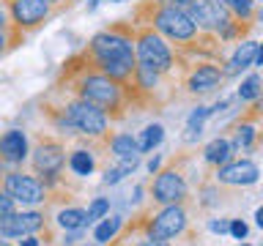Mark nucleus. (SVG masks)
Returning <instances> with one entry per match:
<instances>
[{"mask_svg": "<svg viewBox=\"0 0 263 246\" xmlns=\"http://www.w3.org/2000/svg\"><path fill=\"white\" fill-rule=\"evenodd\" d=\"M58 82H66V93L93 104L96 110H102L110 120H121L123 115H126V110L132 107L129 90L123 85H118V82L107 79L104 74L93 71L80 55H74L71 60L63 66Z\"/></svg>", "mask_w": 263, "mask_h": 246, "instance_id": "nucleus-1", "label": "nucleus"}, {"mask_svg": "<svg viewBox=\"0 0 263 246\" xmlns=\"http://www.w3.org/2000/svg\"><path fill=\"white\" fill-rule=\"evenodd\" d=\"M132 25H148L159 33L162 38H167L170 44H184V41L195 38L197 25L189 19L184 11H176L170 6H159L156 0H143L135 6V22Z\"/></svg>", "mask_w": 263, "mask_h": 246, "instance_id": "nucleus-2", "label": "nucleus"}, {"mask_svg": "<svg viewBox=\"0 0 263 246\" xmlns=\"http://www.w3.org/2000/svg\"><path fill=\"white\" fill-rule=\"evenodd\" d=\"M88 60H129L137 63L135 57V25L132 22H112L104 30H99L90 44L82 49Z\"/></svg>", "mask_w": 263, "mask_h": 246, "instance_id": "nucleus-3", "label": "nucleus"}, {"mask_svg": "<svg viewBox=\"0 0 263 246\" xmlns=\"http://www.w3.org/2000/svg\"><path fill=\"white\" fill-rule=\"evenodd\" d=\"M135 57L140 66L154 69L156 74H164V77L176 66V49L170 47L167 38H162L148 25H135Z\"/></svg>", "mask_w": 263, "mask_h": 246, "instance_id": "nucleus-4", "label": "nucleus"}, {"mask_svg": "<svg viewBox=\"0 0 263 246\" xmlns=\"http://www.w3.org/2000/svg\"><path fill=\"white\" fill-rule=\"evenodd\" d=\"M61 104L66 107V112H69L71 126H74V131H77V134L93 137V139H104V137H107L110 118H107L102 110H96L93 104L82 101V98L71 96V93H66V98H63Z\"/></svg>", "mask_w": 263, "mask_h": 246, "instance_id": "nucleus-5", "label": "nucleus"}, {"mask_svg": "<svg viewBox=\"0 0 263 246\" xmlns=\"http://www.w3.org/2000/svg\"><path fill=\"white\" fill-rule=\"evenodd\" d=\"M189 219H186V208L181 202L176 205H162L159 213H154L151 219L143 224L145 238H154V241H173L186 230Z\"/></svg>", "mask_w": 263, "mask_h": 246, "instance_id": "nucleus-6", "label": "nucleus"}, {"mask_svg": "<svg viewBox=\"0 0 263 246\" xmlns=\"http://www.w3.org/2000/svg\"><path fill=\"white\" fill-rule=\"evenodd\" d=\"M178 66H184V88L192 96H205L225 82L222 69L214 60H189Z\"/></svg>", "mask_w": 263, "mask_h": 246, "instance_id": "nucleus-7", "label": "nucleus"}, {"mask_svg": "<svg viewBox=\"0 0 263 246\" xmlns=\"http://www.w3.org/2000/svg\"><path fill=\"white\" fill-rule=\"evenodd\" d=\"M3 192L20 205H41L47 200V186L36 175H25L20 170L6 172L3 178Z\"/></svg>", "mask_w": 263, "mask_h": 246, "instance_id": "nucleus-8", "label": "nucleus"}, {"mask_svg": "<svg viewBox=\"0 0 263 246\" xmlns=\"http://www.w3.org/2000/svg\"><path fill=\"white\" fill-rule=\"evenodd\" d=\"M8 6V14H11V22L20 33H30L41 28V25L47 22V16L55 11L52 6H49V0H11Z\"/></svg>", "mask_w": 263, "mask_h": 246, "instance_id": "nucleus-9", "label": "nucleus"}, {"mask_svg": "<svg viewBox=\"0 0 263 246\" xmlns=\"http://www.w3.org/2000/svg\"><path fill=\"white\" fill-rule=\"evenodd\" d=\"M30 164L39 175H61L66 164V148L55 137H39V142L30 151Z\"/></svg>", "mask_w": 263, "mask_h": 246, "instance_id": "nucleus-10", "label": "nucleus"}, {"mask_svg": "<svg viewBox=\"0 0 263 246\" xmlns=\"http://www.w3.org/2000/svg\"><path fill=\"white\" fill-rule=\"evenodd\" d=\"M151 197L159 205H176L186 200V180L181 175L178 167H167V170H156L154 186H151Z\"/></svg>", "mask_w": 263, "mask_h": 246, "instance_id": "nucleus-11", "label": "nucleus"}, {"mask_svg": "<svg viewBox=\"0 0 263 246\" xmlns=\"http://www.w3.org/2000/svg\"><path fill=\"white\" fill-rule=\"evenodd\" d=\"M252 66H263V49L255 38H241V44L233 49V55L219 69H222V77H236V74L252 69Z\"/></svg>", "mask_w": 263, "mask_h": 246, "instance_id": "nucleus-12", "label": "nucleus"}, {"mask_svg": "<svg viewBox=\"0 0 263 246\" xmlns=\"http://www.w3.org/2000/svg\"><path fill=\"white\" fill-rule=\"evenodd\" d=\"M47 224L44 213L39 211H14L0 221V238H22V235H33Z\"/></svg>", "mask_w": 263, "mask_h": 246, "instance_id": "nucleus-13", "label": "nucleus"}, {"mask_svg": "<svg viewBox=\"0 0 263 246\" xmlns=\"http://www.w3.org/2000/svg\"><path fill=\"white\" fill-rule=\"evenodd\" d=\"M260 170L252 159H238V161H225L217 167V180L225 186H252L258 183Z\"/></svg>", "mask_w": 263, "mask_h": 246, "instance_id": "nucleus-14", "label": "nucleus"}, {"mask_svg": "<svg viewBox=\"0 0 263 246\" xmlns=\"http://www.w3.org/2000/svg\"><path fill=\"white\" fill-rule=\"evenodd\" d=\"M258 118H260V104L252 101L250 112H244L233 126V151H255L258 148Z\"/></svg>", "mask_w": 263, "mask_h": 246, "instance_id": "nucleus-15", "label": "nucleus"}, {"mask_svg": "<svg viewBox=\"0 0 263 246\" xmlns=\"http://www.w3.org/2000/svg\"><path fill=\"white\" fill-rule=\"evenodd\" d=\"M30 148H28V137H25L22 129H8L3 137H0V161L6 164H22L28 159Z\"/></svg>", "mask_w": 263, "mask_h": 246, "instance_id": "nucleus-16", "label": "nucleus"}, {"mask_svg": "<svg viewBox=\"0 0 263 246\" xmlns=\"http://www.w3.org/2000/svg\"><path fill=\"white\" fill-rule=\"evenodd\" d=\"M233 153H236L233 142H230L228 137H217L203 148V159H205V164H211V167H222L225 161L233 159Z\"/></svg>", "mask_w": 263, "mask_h": 246, "instance_id": "nucleus-17", "label": "nucleus"}, {"mask_svg": "<svg viewBox=\"0 0 263 246\" xmlns=\"http://www.w3.org/2000/svg\"><path fill=\"white\" fill-rule=\"evenodd\" d=\"M107 148L112 151L115 159H140L137 139L132 134H112V137H107Z\"/></svg>", "mask_w": 263, "mask_h": 246, "instance_id": "nucleus-18", "label": "nucleus"}, {"mask_svg": "<svg viewBox=\"0 0 263 246\" xmlns=\"http://www.w3.org/2000/svg\"><path fill=\"white\" fill-rule=\"evenodd\" d=\"M58 227L66 230V233L85 230V227H88L85 211H82V208H61V211H58Z\"/></svg>", "mask_w": 263, "mask_h": 246, "instance_id": "nucleus-19", "label": "nucleus"}, {"mask_svg": "<svg viewBox=\"0 0 263 246\" xmlns=\"http://www.w3.org/2000/svg\"><path fill=\"white\" fill-rule=\"evenodd\" d=\"M209 107H195L192 112H189L186 118V131H184V142H195V139H200L203 134V123L209 120Z\"/></svg>", "mask_w": 263, "mask_h": 246, "instance_id": "nucleus-20", "label": "nucleus"}, {"mask_svg": "<svg viewBox=\"0 0 263 246\" xmlns=\"http://www.w3.org/2000/svg\"><path fill=\"white\" fill-rule=\"evenodd\" d=\"M162 139H164V126H162V123H151V126H145L143 131H140V137H137L140 153H148V151H154V148H159Z\"/></svg>", "mask_w": 263, "mask_h": 246, "instance_id": "nucleus-21", "label": "nucleus"}, {"mask_svg": "<svg viewBox=\"0 0 263 246\" xmlns=\"http://www.w3.org/2000/svg\"><path fill=\"white\" fill-rule=\"evenodd\" d=\"M69 167H71L74 175L88 178L90 172L96 170V159H93V153H88V151H82V148H77V151H71V156H69Z\"/></svg>", "mask_w": 263, "mask_h": 246, "instance_id": "nucleus-22", "label": "nucleus"}, {"mask_svg": "<svg viewBox=\"0 0 263 246\" xmlns=\"http://www.w3.org/2000/svg\"><path fill=\"white\" fill-rule=\"evenodd\" d=\"M123 227V219L121 216H104V221L93 230V238H96V243L102 246V243H110L115 235H118V230Z\"/></svg>", "mask_w": 263, "mask_h": 246, "instance_id": "nucleus-23", "label": "nucleus"}, {"mask_svg": "<svg viewBox=\"0 0 263 246\" xmlns=\"http://www.w3.org/2000/svg\"><path fill=\"white\" fill-rule=\"evenodd\" d=\"M236 98L238 101H258L260 98V77L258 74H250V77L241 82V88L236 90Z\"/></svg>", "mask_w": 263, "mask_h": 246, "instance_id": "nucleus-24", "label": "nucleus"}, {"mask_svg": "<svg viewBox=\"0 0 263 246\" xmlns=\"http://www.w3.org/2000/svg\"><path fill=\"white\" fill-rule=\"evenodd\" d=\"M22 38H25V33H20L14 25H8V30H0V55H6L8 49L22 44Z\"/></svg>", "mask_w": 263, "mask_h": 246, "instance_id": "nucleus-25", "label": "nucleus"}, {"mask_svg": "<svg viewBox=\"0 0 263 246\" xmlns=\"http://www.w3.org/2000/svg\"><path fill=\"white\" fill-rule=\"evenodd\" d=\"M107 213H110V200H107V197H96V200L88 205V211H85L88 224H93L96 219H104Z\"/></svg>", "mask_w": 263, "mask_h": 246, "instance_id": "nucleus-26", "label": "nucleus"}, {"mask_svg": "<svg viewBox=\"0 0 263 246\" xmlns=\"http://www.w3.org/2000/svg\"><path fill=\"white\" fill-rule=\"evenodd\" d=\"M228 233L233 235V238H247V233H250V227H247V221H241V219H230V224H228Z\"/></svg>", "mask_w": 263, "mask_h": 246, "instance_id": "nucleus-27", "label": "nucleus"}, {"mask_svg": "<svg viewBox=\"0 0 263 246\" xmlns=\"http://www.w3.org/2000/svg\"><path fill=\"white\" fill-rule=\"evenodd\" d=\"M16 211V202L11 200V197H8L6 192H3V189H0V221H3L6 216H8V213H14Z\"/></svg>", "mask_w": 263, "mask_h": 246, "instance_id": "nucleus-28", "label": "nucleus"}, {"mask_svg": "<svg viewBox=\"0 0 263 246\" xmlns=\"http://www.w3.org/2000/svg\"><path fill=\"white\" fill-rule=\"evenodd\" d=\"M126 178V172H123L118 164H115V167H107L104 170V183H118V180H123Z\"/></svg>", "mask_w": 263, "mask_h": 246, "instance_id": "nucleus-29", "label": "nucleus"}, {"mask_svg": "<svg viewBox=\"0 0 263 246\" xmlns=\"http://www.w3.org/2000/svg\"><path fill=\"white\" fill-rule=\"evenodd\" d=\"M228 224H230V219H211L209 221V230H211V233H217V235H225L228 233Z\"/></svg>", "mask_w": 263, "mask_h": 246, "instance_id": "nucleus-30", "label": "nucleus"}, {"mask_svg": "<svg viewBox=\"0 0 263 246\" xmlns=\"http://www.w3.org/2000/svg\"><path fill=\"white\" fill-rule=\"evenodd\" d=\"M132 246H170V241H154V238H143V241L132 243Z\"/></svg>", "mask_w": 263, "mask_h": 246, "instance_id": "nucleus-31", "label": "nucleus"}, {"mask_svg": "<svg viewBox=\"0 0 263 246\" xmlns=\"http://www.w3.org/2000/svg\"><path fill=\"white\" fill-rule=\"evenodd\" d=\"M20 246H41V243H39L36 235H22L20 238Z\"/></svg>", "mask_w": 263, "mask_h": 246, "instance_id": "nucleus-32", "label": "nucleus"}, {"mask_svg": "<svg viewBox=\"0 0 263 246\" xmlns=\"http://www.w3.org/2000/svg\"><path fill=\"white\" fill-rule=\"evenodd\" d=\"M102 3H123V0H88V11H96Z\"/></svg>", "mask_w": 263, "mask_h": 246, "instance_id": "nucleus-33", "label": "nucleus"}, {"mask_svg": "<svg viewBox=\"0 0 263 246\" xmlns=\"http://www.w3.org/2000/svg\"><path fill=\"white\" fill-rule=\"evenodd\" d=\"M8 25H11V22H8L6 11H3V8H0V30H8Z\"/></svg>", "mask_w": 263, "mask_h": 246, "instance_id": "nucleus-34", "label": "nucleus"}, {"mask_svg": "<svg viewBox=\"0 0 263 246\" xmlns=\"http://www.w3.org/2000/svg\"><path fill=\"white\" fill-rule=\"evenodd\" d=\"M74 0H49V6L52 8H61V6H71Z\"/></svg>", "mask_w": 263, "mask_h": 246, "instance_id": "nucleus-35", "label": "nucleus"}, {"mask_svg": "<svg viewBox=\"0 0 263 246\" xmlns=\"http://www.w3.org/2000/svg\"><path fill=\"white\" fill-rule=\"evenodd\" d=\"M159 164H162V159L156 156V159H151V161H148V170H151V172H156V170H159Z\"/></svg>", "mask_w": 263, "mask_h": 246, "instance_id": "nucleus-36", "label": "nucleus"}, {"mask_svg": "<svg viewBox=\"0 0 263 246\" xmlns=\"http://www.w3.org/2000/svg\"><path fill=\"white\" fill-rule=\"evenodd\" d=\"M255 221H258V227H263V208L255 211Z\"/></svg>", "mask_w": 263, "mask_h": 246, "instance_id": "nucleus-37", "label": "nucleus"}, {"mask_svg": "<svg viewBox=\"0 0 263 246\" xmlns=\"http://www.w3.org/2000/svg\"><path fill=\"white\" fill-rule=\"evenodd\" d=\"M0 246H11V243H8V238H0Z\"/></svg>", "mask_w": 263, "mask_h": 246, "instance_id": "nucleus-38", "label": "nucleus"}, {"mask_svg": "<svg viewBox=\"0 0 263 246\" xmlns=\"http://www.w3.org/2000/svg\"><path fill=\"white\" fill-rule=\"evenodd\" d=\"M85 246H99V243H85Z\"/></svg>", "mask_w": 263, "mask_h": 246, "instance_id": "nucleus-39", "label": "nucleus"}, {"mask_svg": "<svg viewBox=\"0 0 263 246\" xmlns=\"http://www.w3.org/2000/svg\"><path fill=\"white\" fill-rule=\"evenodd\" d=\"M241 246H250V243H241Z\"/></svg>", "mask_w": 263, "mask_h": 246, "instance_id": "nucleus-40", "label": "nucleus"}, {"mask_svg": "<svg viewBox=\"0 0 263 246\" xmlns=\"http://www.w3.org/2000/svg\"><path fill=\"white\" fill-rule=\"evenodd\" d=\"M255 3H260V0H255Z\"/></svg>", "mask_w": 263, "mask_h": 246, "instance_id": "nucleus-41", "label": "nucleus"}, {"mask_svg": "<svg viewBox=\"0 0 263 246\" xmlns=\"http://www.w3.org/2000/svg\"><path fill=\"white\" fill-rule=\"evenodd\" d=\"M6 3H11V0H6Z\"/></svg>", "mask_w": 263, "mask_h": 246, "instance_id": "nucleus-42", "label": "nucleus"}]
</instances>
